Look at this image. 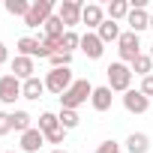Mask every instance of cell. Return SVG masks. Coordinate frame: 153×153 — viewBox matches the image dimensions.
<instances>
[{
  "mask_svg": "<svg viewBox=\"0 0 153 153\" xmlns=\"http://www.w3.org/2000/svg\"><path fill=\"white\" fill-rule=\"evenodd\" d=\"M90 96H93V84H90L87 78H78V81H75V84L60 96V105H63V108H69V111H75L78 105H84Z\"/></svg>",
  "mask_w": 153,
  "mask_h": 153,
  "instance_id": "obj_1",
  "label": "cell"
},
{
  "mask_svg": "<svg viewBox=\"0 0 153 153\" xmlns=\"http://www.w3.org/2000/svg\"><path fill=\"white\" fill-rule=\"evenodd\" d=\"M105 75H108V87L114 90V93H126L129 90V84H132V66H126V63H111L108 69H105Z\"/></svg>",
  "mask_w": 153,
  "mask_h": 153,
  "instance_id": "obj_2",
  "label": "cell"
},
{
  "mask_svg": "<svg viewBox=\"0 0 153 153\" xmlns=\"http://www.w3.org/2000/svg\"><path fill=\"white\" fill-rule=\"evenodd\" d=\"M72 84H75L72 69H48V75H45V90H51L57 96H63Z\"/></svg>",
  "mask_w": 153,
  "mask_h": 153,
  "instance_id": "obj_3",
  "label": "cell"
},
{
  "mask_svg": "<svg viewBox=\"0 0 153 153\" xmlns=\"http://www.w3.org/2000/svg\"><path fill=\"white\" fill-rule=\"evenodd\" d=\"M117 51H120V63H135V57L141 54V39H138V33H132V30L120 33Z\"/></svg>",
  "mask_w": 153,
  "mask_h": 153,
  "instance_id": "obj_4",
  "label": "cell"
},
{
  "mask_svg": "<svg viewBox=\"0 0 153 153\" xmlns=\"http://www.w3.org/2000/svg\"><path fill=\"white\" fill-rule=\"evenodd\" d=\"M54 15V3L51 0H33L30 12L24 15V24L27 27H45V21Z\"/></svg>",
  "mask_w": 153,
  "mask_h": 153,
  "instance_id": "obj_5",
  "label": "cell"
},
{
  "mask_svg": "<svg viewBox=\"0 0 153 153\" xmlns=\"http://www.w3.org/2000/svg\"><path fill=\"white\" fill-rule=\"evenodd\" d=\"M81 12H84V3H78V0H63L57 6V18L66 24V30H72L75 24H81Z\"/></svg>",
  "mask_w": 153,
  "mask_h": 153,
  "instance_id": "obj_6",
  "label": "cell"
},
{
  "mask_svg": "<svg viewBox=\"0 0 153 153\" xmlns=\"http://www.w3.org/2000/svg\"><path fill=\"white\" fill-rule=\"evenodd\" d=\"M15 99H21V81L9 72V75L0 78V102L3 105H15Z\"/></svg>",
  "mask_w": 153,
  "mask_h": 153,
  "instance_id": "obj_7",
  "label": "cell"
},
{
  "mask_svg": "<svg viewBox=\"0 0 153 153\" xmlns=\"http://www.w3.org/2000/svg\"><path fill=\"white\" fill-rule=\"evenodd\" d=\"M18 54H21V57H30V60H33V57H51V51L42 45V36H39V39L21 36V39H18Z\"/></svg>",
  "mask_w": 153,
  "mask_h": 153,
  "instance_id": "obj_8",
  "label": "cell"
},
{
  "mask_svg": "<svg viewBox=\"0 0 153 153\" xmlns=\"http://www.w3.org/2000/svg\"><path fill=\"white\" fill-rule=\"evenodd\" d=\"M123 108H126L129 114H144V111L150 108V99H147L141 90H132V87H129V90L123 93Z\"/></svg>",
  "mask_w": 153,
  "mask_h": 153,
  "instance_id": "obj_9",
  "label": "cell"
},
{
  "mask_svg": "<svg viewBox=\"0 0 153 153\" xmlns=\"http://www.w3.org/2000/svg\"><path fill=\"white\" fill-rule=\"evenodd\" d=\"M105 21V9L99 3H84L81 12V24H87V30H99V24Z\"/></svg>",
  "mask_w": 153,
  "mask_h": 153,
  "instance_id": "obj_10",
  "label": "cell"
},
{
  "mask_svg": "<svg viewBox=\"0 0 153 153\" xmlns=\"http://www.w3.org/2000/svg\"><path fill=\"white\" fill-rule=\"evenodd\" d=\"M81 51H84L90 60H99V57H102V51H105V42H102L93 30H87V33L81 36Z\"/></svg>",
  "mask_w": 153,
  "mask_h": 153,
  "instance_id": "obj_11",
  "label": "cell"
},
{
  "mask_svg": "<svg viewBox=\"0 0 153 153\" xmlns=\"http://www.w3.org/2000/svg\"><path fill=\"white\" fill-rule=\"evenodd\" d=\"M42 144H45V132H39V126H33L21 135V150L24 153H39Z\"/></svg>",
  "mask_w": 153,
  "mask_h": 153,
  "instance_id": "obj_12",
  "label": "cell"
},
{
  "mask_svg": "<svg viewBox=\"0 0 153 153\" xmlns=\"http://www.w3.org/2000/svg\"><path fill=\"white\" fill-rule=\"evenodd\" d=\"M42 93H45V81L42 78H27V81H21V99H42Z\"/></svg>",
  "mask_w": 153,
  "mask_h": 153,
  "instance_id": "obj_13",
  "label": "cell"
},
{
  "mask_svg": "<svg viewBox=\"0 0 153 153\" xmlns=\"http://www.w3.org/2000/svg\"><path fill=\"white\" fill-rule=\"evenodd\" d=\"M126 24H129V30H132V33L147 30V27H150V15H147V9H129Z\"/></svg>",
  "mask_w": 153,
  "mask_h": 153,
  "instance_id": "obj_14",
  "label": "cell"
},
{
  "mask_svg": "<svg viewBox=\"0 0 153 153\" xmlns=\"http://www.w3.org/2000/svg\"><path fill=\"white\" fill-rule=\"evenodd\" d=\"M111 93H114V90H111L108 84H102V87H93V96H90L93 108H96V111H108V108H111V99H114Z\"/></svg>",
  "mask_w": 153,
  "mask_h": 153,
  "instance_id": "obj_15",
  "label": "cell"
},
{
  "mask_svg": "<svg viewBox=\"0 0 153 153\" xmlns=\"http://www.w3.org/2000/svg\"><path fill=\"white\" fill-rule=\"evenodd\" d=\"M33 72H36V69H33V60H30V57H21V54H18V57L12 60V75H15L18 81L33 78Z\"/></svg>",
  "mask_w": 153,
  "mask_h": 153,
  "instance_id": "obj_16",
  "label": "cell"
},
{
  "mask_svg": "<svg viewBox=\"0 0 153 153\" xmlns=\"http://www.w3.org/2000/svg\"><path fill=\"white\" fill-rule=\"evenodd\" d=\"M96 36L108 45V42H117L120 39V27H117V21H111V18H105L102 24H99V30H96Z\"/></svg>",
  "mask_w": 153,
  "mask_h": 153,
  "instance_id": "obj_17",
  "label": "cell"
},
{
  "mask_svg": "<svg viewBox=\"0 0 153 153\" xmlns=\"http://www.w3.org/2000/svg\"><path fill=\"white\" fill-rule=\"evenodd\" d=\"M126 150H129V153H147V150H150V138H147L144 132H132V135L126 138Z\"/></svg>",
  "mask_w": 153,
  "mask_h": 153,
  "instance_id": "obj_18",
  "label": "cell"
},
{
  "mask_svg": "<svg viewBox=\"0 0 153 153\" xmlns=\"http://www.w3.org/2000/svg\"><path fill=\"white\" fill-rule=\"evenodd\" d=\"M129 9H132L129 0H111L108 9H105V15H108L111 21H120V18H126V15H129Z\"/></svg>",
  "mask_w": 153,
  "mask_h": 153,
  "instance_id": "obj_19",
  "label": "cell"
},
{
  "mask_svg": "<svg viewBox=\"0 0 153 153\" xmlns=\"http://www.w3.org/2000/svg\"><path fill=\"white\" fill-rule=\"evenodd\" d=\"M9 120H12V129H15L18 135H24L27 129H33V126H30V123H33V117H30L27 111H12V114H9Z\"/></svg>",
  "mask_w": 153,
  "mask_h": 153,
  "instance_id": "obj_20",
  "label": "cell"
},
{
  "mask_svg": "<svg viewBox=\"0 0 153 153\" xmlns=\"http://www.w3.org/2000/svg\"><path fill=\"white\" fill-rule=\"evenodd\" d=\"M132 72L141 75V78H147V75H153V57L150 54H138L135 63H132Z\"/></svg>",
  "mask_w": 153,
  "mask_h": 153,
  "instance_id": "obj_21",
  "label": "cell"
},
{
  "mask_svg": "<svg viewBox=\"0 0 153 153\" xmlns=\"http://www.w3.org/2000/svg\"><path fill=\"white\" fill-rule=\"evenodd\" d=\"M66 33V24L57 18V15H51L48 21H45V27H42V36H51V39H60Z\"/></svg>",
  "mask_w": 153,
  "mask_h": 153,
  "instance_id": "obj_22",
  "label": "cell"
},
{
  "mask_svg": "<svg viewBox=\"0 0 153 153\" xmlns=\"http://www.w3.org/2000/svg\"><path fill=\"white\" fill-rule=\"evenodd\" d=\"M57 120H60V126L69 132V129H75L81 123V117H78V111H69V108H60V114H57Z\"/></svg>",
  "mask_w": 153,
  "mask_h": 153,
  "instance_id": "obj_23",
  "label": "cell"
},
{
  "mask_svg": "<svg viewBox=\"0 0 153 153\" xmlns=\"http://www.w3.org/2000/svg\"><path fill=\"white\" fill-rule=\"evenodd\" d=\"M57 126H60L57 114H51V111H42V114H39V132H45V135H48V132H54Z\"/></svg>",
  "mask_w": 153,
  "mask_h": 153,
  "instance_id": "obj_24",
  "label": "cell"
},
{
  "mask_svg": "<svg viewBox=\"0 0 153 153\" xmlns=\"http://www.w3.org/2000/svg\"><path fill=\"white\" fill-rule=\"evenodd\" d=\"M30 6H33L30 0H6V12H9V15H21V18H24V15L30 12Z\"/></svg>",
  "mask_w": 153,
  "mask_h": 153,
  "instance_id": "obj_25",
  "label": "cell"
},
{
  "mask_svg": "<svg viewBox=\"0 0 153 153\" xmlns=\"http://www.w3.org/2000/svg\"><path fill=\"white\" fill-rule=\"evenodd\" d=\"M48 63H51V69H69L72 54H69V51H57V54H51V57H48Z\"/></svg>",
  "mask_w": 153,
  "mask_h": 153,
  "instance_id": "obj_26",
  "label": "cell"
},
{
  "mask_svg": "<svg viewBox=\"0 0 153 153\" xmlns=\"http://www.w3.org/2000/svg\"><path fill=\"white\" fill-rule=\"evenodd\" d=\"M72 48H81V36L75 33V30H66V33H63V51L72 54Z\"/></svg>",
  "mask_w": 153,
  "mask_h": 153,
  "instance_id": "obj_27",
  "label": "cell"
},
{
  "mask_svg": "<svg viewBox=\"0 0 153 153\" xmlns=\"http://www.w3.org/2000/svg\"><path fill=\"white\" fill-rule=\"evenodd\" d=\"M63 138H66V129H63V126H57L54 132H48V135H45V141H48V144H63Z\"/></svg>",
  "mask_w": 153,
  "mask_h": 153,
  "instance_id": "obj_28",
  "label": "cell"
},
{
  "mask_svg": "<svg viewBox=\"0 0 153 153\" xmlns=\"http://www.w3.org/2000/svg\"><path fill=\"white\" fill-rule=\"evenodd\" d=\"M96 153H120V144H117V141H102V144L96 147Z\"/></svg>",
  "mask_w": 153,
  "mask_h": 153,
  "instance_id": "obj_29",
  "label": "cell"
},
{
  "mask_svg": "<svg viewBox=\"0 0 153 153\" xmlns=\"http://www.w3.org/2000/svg\"><path fill=\"white\" fill-rule=\"evenodd\" d=\"M138 90H141V93H144L147 99L153 96V75H147V78H141V87H138Z\"/></svg>",
  "mask_w": 153,
  "mask_h": 153,
  "instance_id": "obj_30",
  "label": "cell"
},
{
  "mask_svg": "<svg viewBox=\"0 0 153 153\" xmlns=\"http://www.w3.org/2000/svg\"><path fill=\"white\" fill-rule=\"evenodd\" d=\"M6 132H12V120L6 111H0V135H6Z\"/></svg>",
  "mask_w": 153,
  "mask_h": 153,
  "instance_id": "obj_31",
  "label": "cell"
},
{
  "mask_svg": "<svg viewBox=\"0 0 153 153\" xmlns=\"http://www.w3.org/2000/svg\"><path fill=\"white\" fill-rule=\"evenodd\" d=\"M9 60V51H6V45H3V39H0V63H6Z\"/></svg>",
  "mask_w": 153,
  "mask_h": 153,
  "instance_id": "obj_32",
  "label": "cell"
},
{
  "mask_svg": "<svg viewBox=\"0 0 153 153\" xmlns=\"http://www.w3.org/2000/svg\"><path fill=\"white\" fill-rule=\"evenodd\" d=\"M51 153H66V150H51Z\"/></svg>",
  "mask_w": 153,
  "mask_h": 153,
  "instance_id": "obj_33",
  "label": "cell"
},
{
  "mask_svg": "<svg viewBox=\"0 0 153 153\" xmlns=\"http://www.w3.org/2000/svg\"><path fill=\"white\" fill-rule=\"evenodd\" d=\"M150 30H153V15H150Z\"/></svg>",
  "mask_w": 153,
  "mask_h": 153,
  "instance_id": "obj_34",
  "label": "cell"
},
{
  "mask_svg": "<svg viewBox=\"0 0 153 153\" xmlns=\"http://www.w3.org/2000/svg\"><path fill=\"white\" fill-rule=\"evenodd\" d=\"M6 153H18V150H6Z\"/></svg>",
  "mask_w": 153,
  "mask_h": 153,
  "instance_id": "obj_35",
  "label": "cell"
},
{
  "mask_svg": "<svg viewBox=\"0 0 153 153\" xmlns=\"http://www.w3.org/2000/svg\"><path fill=\"white\" fill-rule=\"evenodd\" d=\"M150 57H153V45H150Z\"/></svg>",
  "mask_w": 153,
  "mask_h": 153,
  "instance_id": "obj_36",
  "label": "cell"
}]
</instances>
